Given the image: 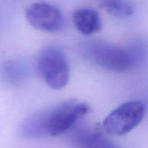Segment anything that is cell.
I'll use <instances>...</instances> for the list:
<instances>
[{"mask_svg":"<svg viewBox=\"0 0 148 148\" xmlns=\"http://www.w3.org/2000/svg\"><path fill=\"white\" fill-rule=\"evenodd\" d=\"M145 114V105L140 101L124 103L110 113L103 123V130L114 136L127 134L141 123Z\"/></svg>","mask_w":148,"mask_h":148,"instance_id":"obj_3","label":"cell"},{"mask_svg":"<svg viewBox=\"0 0 148 148\" xmlns=\"http://www.w3.org/2000/svg\"><path fill=\"white\" fill-rule=\"evenodd\" d=\"M89 111L85 103L66 101L27 118L20 127V133L26 138L59 136L73 128Z\"/></svg>","mask_w":148,"mask_h":148,"instance_id":"obj_1","label":"cell"},{"mask_svg":"<svg viewBox=\"0 0 148 148\" xmlns=\"http://www.w3.org/2000/svg\"><path fill=\"white\" fill-rule=\"evenodd\" d=\"M37 69L46 85L53 90H61L67 85L69 69L62 49L50 46L43 48L37 58Z\"/></svg>","mask_w":148,"mask_h":148,"instance_id":"obj_2","label":"cell"},{"mask_svg":"<svg viewBox=\"0 0 148 148\" xmlns=\"http://www.w3.org/2000/svg\"><path fill=\"white\" fill-rule=\"evenodd\" d=\"M4 75L12 83L21 82L25 76V69L21 63L16 61H9L4 65Z\"/></svg>","mask_w":148,"mask_h":148,"instance_id":"obj_9","label":"cell"},{"mask_svg":"<svg viewBox=\"0 0 148 148\" xmlns=\"http://www.w3.org/2000/svg\"><path fill=\"white\" fill-rule=\"evenodd\" d=\"M101 7L108 14L116 17H128L134 13V7L129 2L117 0L104 1L101 3Z\"/></svg>","mask_w":148,"mask_h":148,"instance_id":"obj_8","label":"cell"},{"mask_svg":"<svg viewBox=\"0 0 148 148\" xmlns=\"http://www.w3.org/2000/svg\"><path fill=\"white\" fill-rule=\"evenodd\" d=\"M86 53L98 66L117 73L127 71L135 61V56L131 51L102 42L91 43Z\"/></svg>","mask_w":148,"mask_h":148,"instance_id":"obj_4","label":"cell"},{"mask_svg":"<svg viewBox=\"0 0 148 148\" xmlns=\"http://www.w3.org/2000/svg\"><path fill=\"white\" fill-rule=\"evenodd\" d=\"M72 20L77 30L85 36L98 33L102 27L100 14L92 8L76 10L73 13Z\"/></svg>","mask_w":148,"mask_h":148,"instance_id":"obj_7","label":"cell"},{"mask_svg":"<svg viewBox=\"0 0 148 148\" xmlns=\"http://www.w3.org/2000/svg\"><path fill=\"white\" fill-rule=\"evenodd\" d=\"M25 17L30 25L47 33H55L62 29L64 17L58 7L46 2L33 3L25 11Z\"/></svg>","mask_w":148,"mask_h":148,"instance_id":"obj_5","label":"cell"},{"mask_svg":"<svg viewBox=\"0 0 148 148\" xmlns=\"http://www.w3.org/2000/svg\"><path fill=\"white\" fill-rule=\"evenodd\" d=\"M72 140L77 148H120L107 138L99 127H79L72 134Z\"/></svg>","mask_w":148,"mask_h":148,"instance_id":"obj_6","label":"cell"}]
</instances>
